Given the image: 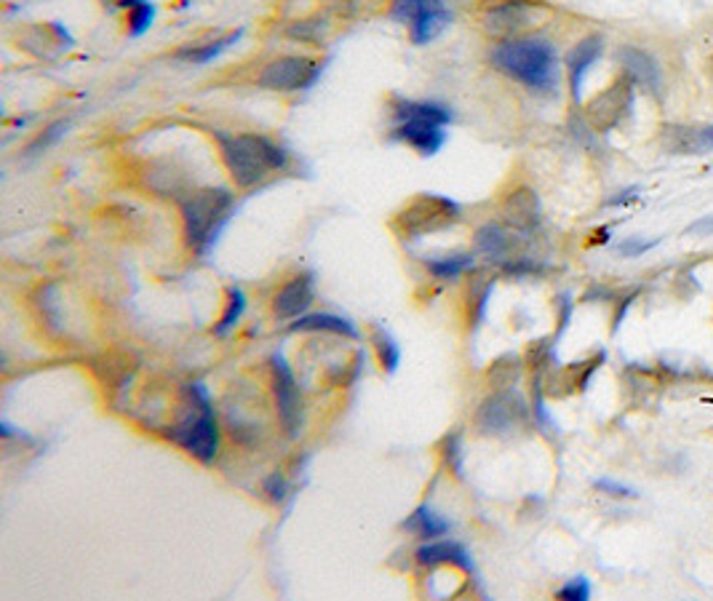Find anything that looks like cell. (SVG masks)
I'll return each mask as SVG.
<instances>
[{
  "label": "cell",
  "mask_w": 713,
  "mask_h": 601,
  "mask_svg": "<svg viewBox=\"0 0 713 601\" xmlns=\"http://www.w3.org/2000/svg\"><path fill=\"white\" fill-rule=\"evenodd\" d=\"M593 487L599 489V492L610 495V498H620V500L636 498V492H633L631 487H625V484H620V481H612V478H596Z\"/></svg>",
  "instance_id": "cell-29"
},
{
  "label": "cell",
  "mask_w": 713,
  "mask_h": 601,
  "mask_svg": "<svg viewBox=\"0 0 713 601\" xmlns=\"http://www.w3.org/2000/svg\"><path fill=\"white\" fill-rule=\"evenodd\" d=\"M556 597L564 601H588L591 599V582H588V578H582V575H577V578H571L567 586L558 588Z\"/></svg>",
  "instance_id": "cell-27"
},
{
  "label": "cell",
  "mask_w": 713,
  "mask_h": 601,
  "mask_svg": "<svg viewBox=\"0 0 713 601\" xmlns=\"http://www.w3.org/2000/svg\"><path fill=\"white\" fill-rule=\"evenodd\" d=\"M484 24L491 35H500V38H510V35L521 33L524 27L532 24V5L524 3V0H508V3L495 5L487 16H484Z\"/></svg>",
  "instance_id": "cell-16"
},
{
  "label": "cell",
  "mask_w": 713,
  "mask_h": 601,
  "mask_svg": "<svg viewBox=\"0 0 713 601\" xmlns=\"http://www.w3.org/2000/svg\"><path fill=\"white\" fill-rule=\"evenodd\" d=\"M313 299H316V284H313V275H297V279H292L288 284L275 294L273 299V313L279 318H299L305 316L307 308L313 305Z\"/></svg>",
  "instance_id": "cell-15"
},
{
  "label": "cell",
  "mask_w": 713,
  "mask_h": 601,
  "mask_svg": "<svg viewBox=\"0 0 713 601\" xmlns=\"http://www.w3.org/2000/svg\"><path fill=\"white\" fill-rule=\"evenodd\" d=\"M244 310H246V297H244V292L238 290V286H233L230 292H227V305H225V313H223V318H219V324L217 327H214V334H219V337H225L227 332H230L233 327H236L238 321H241V316H244Z\"/></svg>",
  "instance_id": "cell-24"
},
{
  "label": "cell",
  "mask_w": 713,
  "mask_h": 601,
  "mask_svg": "<svg viewBox=\"0 0 713 601\" xmlns=\"http://www.w3.org/2000/svg\"><path fill=\"white\" fill-rule=\"evenodd\" d=\"M476 251L487 262L508 268L510 262L519 260V254H516V230L502 228V225L495 223L484 225V228L476 233Z\"/></svg>",
  "instance_id": "cell-13"
},
{
  "label": "cell",
  "mask_w": 713,
  "mask_h": 601,
  "mask_svg": "<svg viewBox=\"0 0 713 601\" xmlns=\"http://www.w3.org/2000/svg\"><path fill=\"white\" fill-rule=\"evenodd\" d=\"M638 195V188H629V190H623V193L618 195V199H612L610 201V206H620V204H629L631 199H636Z\"/></svg>",
  "instance_id": "cell-34"
},
{
  "label": "cell",
  "mask_w": 713,
  "mask_h": 601,
  "mask_svg": "<svg viewBox=\"0 0 713 601\" xmlns=\"http://www.w3.org/2000/svg\"><path fill=\"white\" fill-rule=\"evenodd\" d=\"M265 492L270 495V498H273V500H284L286 498V481H284V478H281L279 474H273V476H270L268 478V481H265Z\"/></svg>",
  "instance_id": "cell-32"
},
{
  "label": "cell",
  "mask_w": 713,
  "mask_h": 601,
  "mask_svg": "<svg viewBox=\"0 0 713 601\" xmlns=\"http://www.w3.org/2000/svg\"><path fill=\"white\" fill-rule=\"evenodd\" d=\"M444 457L449 468L457 476H463V439H460V433H452L444 439Z\"/></svg>",
  "instance_id": "cell-28"
},
{
  "label": "cell",
  "mask_w": 713,
  "mask_h": 601,
  "mask_svg": "<svg viewBox=\"0 0 713 601\" xmlns=\"http://www.w3.org/2000/svg\"><path fill=\"white\" fill-rule=\"evenodd\" d=\"M292 332H335L350 340H359V329L348 318L335 316V313H313V316H299L297 321H292Z\"/></svg>",
  "instance_id": "cell-20"
},
{
  "label": "cell",
  "mask_w": 713,
  "mask_h": 601,
  "mask_svg": "<svg viewBox=\"0 0 713 601\" xmlns=\"http://www.w3.org/2000/svg\"><path fill=\"white\" fill-rule=\"evenodd\" d=\"M393 20L409 24V35L417 46L439 38L452 22V11L444 0H393Z\"/></svg>",
  "instance_id": "cell-7"
},
{
  "label": "cell",
  "mask_w": 713,
  "mask_h": 601,
  "mask_svg": "<svg viewBox=\"0 0 713 601\" xmlns=\"http://www.w3.org/2000/svg\"><path fill=\"white\" fill-rule=\"evenodd\" d=\"M527 422V407L519 396L497 394L478 409L476 426L487 435H508Z\"/></svg>",
  "instance_id": "cell-9"
},
{
  "label": "cell",
  "mask_w": 713,
  "mask_h": 601,
  "mask_svg": "<svg viewBox=\"0 0 713 601\" xmlns=\"http://www.w3.org/2000/svg\"><path fill=\"white\" fill-rule=\"evenodd\" d=\"M219 150L238 188H254L270 171L286 169L288 163L284 147L270 143L268 137H257V134H241V137L219 134Z\"/></svg>",
  "instance_id": "cell-2"
},
{
  "label": "cell",
  "mask_w": 713,
  "mask_h": 601,
  "mask_svg": "<svg viewBox=\"0 0 713 601\" xmlns=\"http://www.w3.org/2000/svg\"><path fill=\"white\" fill-rule=\"evenodd\" d=\"M618 57H620V63H623V70L633 78V83L642 86V89H647L649 94L660 100L663 97V70L653 54L642 52V48H636V46H625V48H620Z\"/></svg>",
  "instance_id": "cell-12"
},
{
  "label": "cell",
  "mask_w": 713,
  "mask_h": 601,
  "mask_svg": "<svg viewBox=\"0 0 713 601\" xmlns=\"http://www.w3.org/2000/svg\"><path fill=\"white\" fill-rule=\"evenodd\" d=\"M372 340H374V348H377V355H380V364H383V370L396 372L398 364H401V348H398V342L393 340V337L387 334L383 327H374Z\"/></svg>",
  "instance_id": "cell-23"
},
{
  "label": "cell",
  "mask_w": 713,
  "mask_h": 601,
  "mask_svg": "<svg viewBox=\"0 0 713 601\" xmlns=\"http://www.w3.org/2000/svg\"><path fill=\"white\" fill-rule=\"evenodd\" d=\"M460 219V206L441 195H420L396 217L393 228L404 238H420L428 233L444 230Z\"/></svg>",
  "instance_id": "cell-6"
},
{
  "label": "cell",
  "mask_w": 713,
  "mask_h": 601,
  "mask_svg": "<svg viewBox=\"0 0 713 601\" xmlns=\"http://www.w3.org/2000/svg\"><path fill=\"white\" fill-rule=\"evenodd\" d=\"M169 435L199 463H214L219 452V428L214 420L212 398L201 383L188 385V412L171 428Z\"/></svg>",
  "instance_id": "cell-5"
},
{
  "label": "cell",
  "mask_w": 713,
  "mask_h": 601,
  "mask_svg": "<svg viewBox=\"0 0 713 601\" xmlns=\"http://www.w3.org/2000/svg\"><path fill=\"white\" fill-rule=\"evenodd\" d=\"M393 139L415 147L420 156H435L446 143L444 126L452 124V110L439 102H393Z\"/></svg>",
  "instance_id": "cell-3"
},
{
  "label": "cell",
  "mask_w": 713,
  "mask_h": 601,
  "mask_svg": "<svg viewBox=\"0 0 713 601\" xmlns=\"http://www.w3.org/2000/svg\"><path fill=\"white\" fill-rule=\"evenodd\" d=\"M491 65L537 94H548L558 83L556 48L543 38H508L491 48Z\"/></svg>",
  "instance_id": "cell-1"
},
{
  "label": "cell",
  "mask_w": 713,
  "mask_h": 601,
  "mask_svg": "<svg viewBox=\"0 0 713 601\" xmlns=\"http://www.w3.org/2000/svg\"><path fill=\"white\" fill-rule=\"evenodd\" d=\"M238 38H241V30H238V33H230L227 38H219L217 43H208L204 48H184V52H180V59H188V63H195V65H206L212 63L214 57H219L225 48H230Z\"/></svg>",
  "instance_id": "cell-25"
},
{
  "label": "cell",
  "mask_w": 713,
  "mask_h": 601,
  "mask_svg": "<svg viewBox=\"0 0 713 601\" xmlns=\"http://www.w3.org/2000/svg\"><path fill=\"white\" fill-rule=\"evenodd\" d=\"M698 147H700V152L713 150V126L698 128Z\"/></svg>",
  "instance_id": "cell-33"
},
{
  "label": "cell",
  "mask_w": 713,
  "mask_h": 601,
  "mask_svg": "<svg viewBox=\"0 0 713 601\" xmlns=\"http://www.w3.org/2000/svg\"><path fill=\"white\" fill-rule=\"evenodd\" d=\"M152 16H156V9H152V3L134 5L132 14H128V33H132V35L147 33V30H150V24H152Z\"/></svg>",
  "instance_id": "cell-26"
},
{
  "label": "cell",
  "mask_w": 713,
  "mask_h": 601,
  "mask_svg": "<svg viewBox=\"0 0 713 601\" xmlns=\"http://www.w3.org/2000/svg\"><path fill=\"white\" fill-rule=\"evenodd\" d=\"M653 247H657V241H642V238H629V241L620 243V254L638 257V254H644V251H649Z\"/></svg>",
  "instance_id": "cell-31"
},
{
  "label": "cell",
  "mask_w": 713,
  "mask_h": 601,
  "mask_svg": "<svg viewBox=\"0 0 713 601\" xmlns=\"http://www.w3.org/2000/svg\"><path fill=\"white\" fill-rule=\"evenodd\" d=\"M607 359V353H599L591 361H580V364H571L567 370H562L556 377L551 379L548 394L553 396H569L571 390H586L588 383H591L593 372L599 370L601 361Z\"/></svg>",
  "instance_id": "cell-19"
},
{
  "label": "cell",
  "mask_w": 713,
  "mask_h": 601,
  "mask_svg": "<svg viewBox=\"0 0 713 601\" xmlns=\"http://www.w3.org/2000/svg\"><path fill=\"white\" fill-rule=\"evenodd\" d=\"M404 526H407V530H411V532H417V535H420L422 540H435V537L446 535V532L452 530V524H449L446 519L435 517V513L430 511L428 506L417 508V511L411 513L407 521H404Z\"/></svg>",
  "instance_id": "cell-21"
},
{
  "label": "cell",
  "mask_w": 713,
  "mask_h": 601,
  "mask_svg": "<svg viewBox=\"0 0 713 601\" xmlns=\"http://www.w3.org/2000/svg\"><path fill=\"white\" fill-rule=\"evenodd\" d=\"M502 214H506L508 228H513L516 233H532L540 225V219H543V206H540L534 190L519 188L506 199Z\"/></svg>",
  "instance_id": "cell-14"
},
{
  "label": "cell",
  "mask_w": 713,
  "mask_h": 601,
  "mask_svg": "<svg viewBox=\"0 0 713 601\" xmlns=\"http://www.w3.org/2000/svg\"><path fill=\"white\" fill-rule=\"evenodd\" d=\"M417 562L422 567H435V564H452V567L465 569V572L476 575V564H473L468 548L454 540H433L417 548Z\"/></svg>",
  "instance_id": "cell-17"
},
{
  "label": "cell",
  "mask_w": 713,
  "mask_h": 601,
  "mask_svg": "<svg viewBox=\"0 0 713 601\" xmlns=\"http://www.w3.org/2000/svg\"><path fill=\"white\" fill-rule=\"evenodd\" d=\"M273 390L279 401V417L284 422L288 435H297L299 422H303V398H299L297 379L284 361V355H273Z\"/></svg>",
  "instance_id": "cell-11"
},
{
  "label": "cell",
  "mask_w": 713,
  "mask_h": 601,
  "mask_svg": "<svg viewBox=\"0 0 713 601\" xmlns=\"http://www.w3.org/2000/svg\"><path fill=\"white\" fill-rule=\"evenodd\" d=\"M687 233H713V217H703L692 225Z\"/></svg>",
  "instance_id": "cell-35"
},
{
  "label": "cell",
  "mask_w": 713,
  "mask_h": 601,
  "mask_svg": "<svg viewBox=\"0 0 713 601\" xmlns=\"http://www.w3.org/2000/svg\"><path fill=\"white\" fill-rule=\"evenodd\" d=\"M233 206H236L233 195L219 188H206L190 195L182 204V223L188 247L199 251L201 257L208 254V249L214 247V241H217V236L223 233L227 219L233 217Z\"/></svg>",
  "instance_id": "cell-4"
},
{
  "label": "cell",
  "mask_w": 713,
  "mask_h": 601,
  "mask_svg": "<svg viewBox=\"0 0 713 601\" xmlns=\"http://www.w3.org/2000/svg\"><path fill=\"white\" fill-rule=\"evenodd\" d=\"M601 52H604V43H601V38H586V41H580L569 52V57H567V76H569L571 100H575V102H580L582 81H586V76H588V70H591V65L596 63V59L601 57Z\"/></svg>",
  "instance_id": "cell-18"
},
{
  "label": "cell",
  "mask_w": 713,
  "mask_h": 601,
  "mask_svg": "<svg viewBox=\"0 0 713 601\" xmlns=\"http://www.w3.org/2000/svg\"><path fill=\"white\" fill-rule=\"evenodd\" d=\"M633 89H636V83H633L629 72H623L618 81H612V86L599 91V94L586 104L588 126L596 128V132H612V128L631 113Z\"/></svg>",
  "instance_id": "cell-8"
},
{
  "label": "cell",
  "mask_w": 713,
  "mask_h": 601,
  "mask_svg": "<svg viewBox=\"0 0 713 601\" xmlns=\"http://www.w3.org/2000/svg\"><path fill=\"white\" fill-rule=\"evenodd\" d=\"M321 65L305 57H284L270 63L260 76V86L270 91H299L316 83Z\"/></svg>",
  "instance_id": "cell-10"
},
{
  "label": "cell",
  "mask_w": 713,
  "mask_h": 601,
  "mask_svg": "<svg viewBox=\"0 0 713 601\" xmlns=\"http://www.w3.org/2000/svg\"><path fill=\"white\" fill-rule=\"evenodd\" d=\"M65 128H67L65 121H59V124L48 126V128H46V132H43V134H41V137H38V139H35V143H33V145H30V152H41V150H46V147H48V145H54V143H57V139L61 137V134H65Z\"/></svg>",
  "instance_id": "cell-30"
},
{
  "label": "cell",
  "mask_w": 713,
  "mask_h": 601,
  "mask_svg": "<svg viewBox=\"0 0 713 601\" xmlns=\"http://www.w3.org/2000/svg\"><path fill=\"white\" fill-rule=\"evenodd\" d=\"M473 254H452V257H441V260H428L426 268L435 279L449 281V279H460L463 273H468L473 268Z\"/></svg>",
  "instance_id": "cell-22"
}]
</instances>
